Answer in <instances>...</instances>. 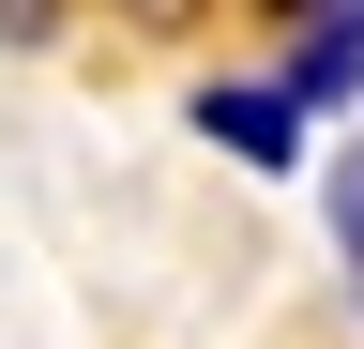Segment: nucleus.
<instances>
[{
    "label": "nucleus",
    "instance_id": "f257e3e1",
    "mask_svg": "<svg viewBox=\"0 0 364 349\" xmlns=\"http://www.w3.org/2000/svg\"><path fill=\"white\" fill-rule=\"evenodd\" d=\"M304 92H289V76H198V137L213 152H243V167H304Z\"/></svg>",
    "mask_w": 364,
    "mask_h": 349
},
{
    "label": "nucleus",
    "instance_id": "f03ea898",
    "mask_svg": "<svg viewBox=\"0 0 364 349\" xmlns=\"http://www.w3.org/2000/svg\"><path fill=\"white\" fill-rule=\"evenodd\" d=\"M289 92L304 107H364V0H318V31L289 46Z\"/></svg>",
    "mask_w": 364,
    "mask_h": 349
},
{
    "label": "nucleus",
    "instance_id": "7ed1b4c3",
    "mask_svg": "<svg viewBox=\"0 0 364 349\" xmlns=\"http://www.w3.org/2000/svg\"><path fill=\"white\" fill-rule=\"evenodd\" d=\"M334 258H349V304H364V137H349V167H334Z\"/></svg>",
    "mask_w": 364,
    "mask_h": 349
},
{
    "label": "nucleus",
    "instance_id": "20e7f679",
    "mask_svg": "<svg viewBox=\"0 0 364 349\" xmlns=\"http://www.w3.org/2000/svg\"><path fill=\"white\" fill-rule=\"evenodd\" d=\"M61 31V0H0V46H46Z\"/></svg>",
    "mask_w": 364,
    "mask_h": 349
},
{
    "label": "nucleus",
    "instance_id": "39448f33",
    "mask_svg": "<svg viewBox=\"0 0 364 349\" xmlns=\"http://www.w3.org/2000/svg\"><path fill=\"white\" fill-rule=\"evenodd\" d=\"M273 16H318V0H273Z\"/></svg>",
    "mask_w": 364,
    "mask_h": 349
}]
</instances>
